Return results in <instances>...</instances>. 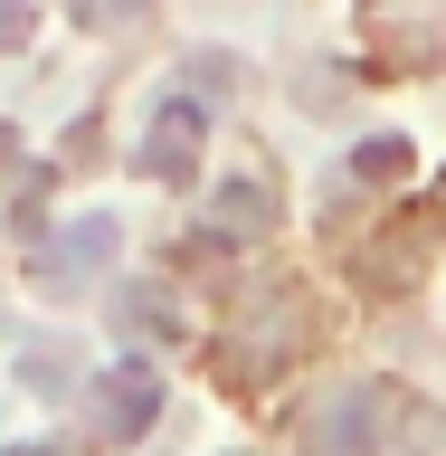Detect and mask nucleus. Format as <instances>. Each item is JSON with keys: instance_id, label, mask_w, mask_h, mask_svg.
<instances>
[{"instance_id": "nucleus-1", "label": "nucleus", "mask_w": 446, "mask_h": 456, "mask_svg": "<svg viewBox=\"0 0 446 456\" xmlns=\"http://www.w3.org/2000/svg\"><path fill=\"white\" fill-rule=\"evenodd\" d=\"M390 409H399V399L380 390V380L323 390L304 409V456H390Z\"/></svg>"}, {"instance_id": "nucleus-2", "label": "nucleus", "mask_w": 446, "mask_h": 456, "mask_svg": "<svg viewBox=\"0 0 446 456\" xmlns=\"http://www.w3.org/2000/svg\"><path fill=\"white\" fill-rule=\"evenodd\" d=\"M85 419H95V437H142V428L162 419V370L142 362V352H124L114 370L85 380Z\"/></svg>"}, {"instance_id": "nucleus-3", "label": "nucleus", "mask_w": 446, "mask_h": 456, "mask_svg": "<svg viewBox=\"0 0 446 456\" xmlns=\"http://www.w3.org/2000/svg\"><path fill=\"white\" fill-rule=\"evenodd\" d=\"M114 248H124V228H114V219H67L57 238L28 248V276L48 285V295H77V285H95L114 266Z\"/></svg>"}, {"instance_id": "nucleus-4", "label": "nucleus", "mask_w": 446, "mask_h": 456, "mask_svg": "<svg viewBox=\"0 0 446 456\" xmlns=\"http://www.w3.org/2000/svg\"><path fill=\"white\" fill-rule=\"evenodd\" d=\"M199 142H209V105H199V95H171V105H152L134 162L152 171V181H191V171H199Z\"/></svg>"}, {"instance_id": "nucleus-5", "label": "nucleus", "mask_w": 446, "mask_h": 456, "mask_svg": "<svg viewBox=\"0 0 446 456\" xmlns=\"http://www.w3.org/2000/svg\"><path fill=\"white\" fill-rule=\"evenodd\" d=\"M266 228H276V191H266V181H219L209 238H219V248H247V238H266Z\"/></svg>"}, {"instance_id": "nucleus-6", "label": "nucleus", "mask_w": 446, "mask_h": 456, "mask_svg": "<svg viewBox=\"0 0 446 456\" xmlns=\"http://www.w3.org/2000/svg\"><path fill=\"white\" fill-rule=\"evenodd\" d=\"M114 333H134V342H181V333H191V314L171 305V285L134 276L124 295H114Z\"/></svg>"}, {"instance_id": "nucleus-7", "label": "nucleus", "mask_w": 446, "mask_h": 456, "mask_svg": "<svg viewBox=\"0 0 446 456\" xmlns=\"http://www.w3.org/2000/svg\"><path fill=\"white\" fill-rule=\"evenodd\" d=\"M20 380H28V390H77V352H67V342H48V352H28V362H20Z\"/></svg>"}, {"instance_id": "nucleus-8", "label": "nucleus", "mask_w": 446, "mask_h": 456, "mask_svg": "<svg viewBox=\"0 0 446 456\" xmlns=\"http://www.w3.org/2000/svg\"><path fill=\"white\" fill-rule=\"evenodd\" d=\"M399 171H409V142L399 134H370L361 152H352V181H399Z\"/></svg>"}, {"instance_id": "nucleus-9", "label": "nucleus", "mask_w": 446, "mask_h": 456, "mask_svg": "<svg viewBox=\"0 0 446 456\" xmlns=\"http://www.w3.org/2000/svg\"><path fill=\"white\" fill-rule=\"evenodd\" d=\"M10 38H28V20H20V10H0V48H10Z\"/></svg>"}, {"instance_id": "nucleus-10", "label": "nucleus", "mask_w": 446, "mask_h": 456, "mask_svg": "<svg viewBox=\"0 0 446 456\" xmlns=\"http://www.w3.org/2000/svg\"><path fill=\"white\" fill-rule=\"evenodd\" d=\"M10 456H77V447H57V437H48V447H10Z\"/></svg>"}]
</instances>
